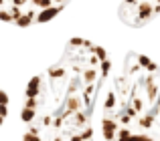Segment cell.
<instances>
[{
	"mask_svg": "<svg viewBox=\"0 0 160 141\" xmlns=\"http://www.w3.org/2000/svg\"><path fill=\"white\" fill-rule=\"evenodd\" d=\"M109 70L112 61L103 47L71 39L61 57L28 83L20 113L24 137H91L95 101Z\"/></svg>",
	"mask_w": 160,
	"mask_h": 141,
	"instance_id": "6da1fadb",
	"label": "cell"
},
{
	"mask_svg": "<svg viewBox=\"0 0 160 141\" xmlns=\"http://www.w3.org/2000/svg\"><path fill=\"white\" fill-rule=\"evenodd\" d=\"M106 139H160V67L150 57L128 52L102 109Z\"/></svg>",
	"mask_w": 160,
	"mask_h": 141,
	"instance_id": "7a4b0ae2",
	"label": "cell"
},
{
	"mask_svg": "<svg viewBox=\"0 0 160 141\" xmlns=\"http://www.w3.org/2000/svg\"><path fill=\"white\" fill-rule=\"evenodd\" d=\"M71 0H0V20L16 26H35L53 20Z\"/></svg>",
	"mask_w": 160,
	"mask_h": 141,
	"instance_id": "3957f363",
	"label": "cell"
},
{
	"mask_svg": "<svg viewBox=\"0 0 160 141\" xmlns=\"http://www.w3.org/2000/svg\"><path fill=\"white\" fill-rule=\"evenodd\" d=\"M118 14L126 26H146L160 14V0H122Z\"/></svg>",
	"mask_w": 160,
	"mask_h": 141,
	"instance_id": "277c9868",
	"label": "cell"
},
{
	"mask_svg": "<svg viewBox=\"0 0 160 141\" xmlns=\"http://www.w3.org/2000/svg\"><path fill=\"white\" fill-rule=\"evenodd\" d=\"M6 115H8V97H6V93L0 89V125L4 123Z\"/></svg>",
	"mask_w": 160,
	"mask_h": 141,
	"instance_id": "5b68a950",
	"label": "cell"
}]
</instances>
